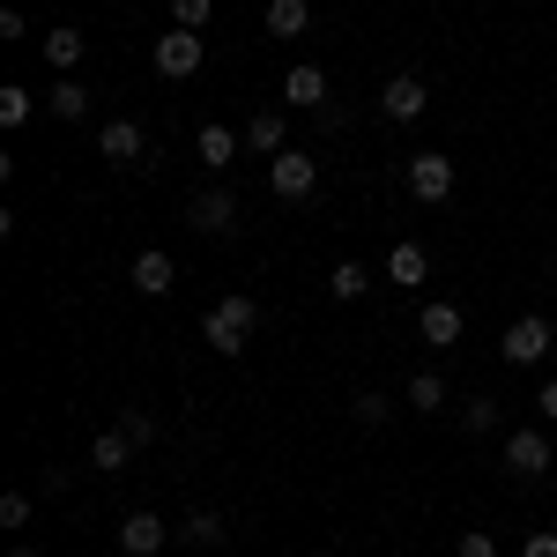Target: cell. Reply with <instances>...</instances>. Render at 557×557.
Returning <instances> with one entry per match:
<instances>
[{
  "label": "cell",
  "mask_w": 557,
  "mask_h": 557,
  "mask_svg": "<svg viewBox=\"0 0 557 557\" xmlns=\"http://www.w3.org/2000/svg\"><path fill=\"white\" fill-rule=\"evenodd\" d=\"M120 431H127L134 446H157V417H149L141 401H127V409H120Z\"/></svg>",
  "instance_id": "26"
},
{
  "label": "cell",
  "mask_w": 557,
  "mask_h": 557,
  "mask_svg": "<svg viewBox=\"0 0 557 557\" xmlns=\"http://www.w3.org/2000/svg\"><path fill=\"white\" fill-rule=\"evenodd\" d=\"M97 157H104V164H120V172H134V164L149 157L141 120H104V127H97Z\"/></svg>",
  "instance_id": "9"
},
{
  "label": "cell",
  "mask_w": 557,
  "mask_h": 557,
  "mask_svg": "<svg viewBox=\"0 0 557 557\" xmlns=\"http://www.w3.org/2000/svg\"><path fill=\"white\" fill-rule=\"evenodd\" d=\"M268 186H275V201H312L320 194V164L305 149H283V157H268Z\"/></svg>",
  "instance_id": "5"
},
{
  "label": "cell",
  "mask_w": 557,
  "mask_h": 557,
  "mask_svg": "<svg viewBox=\"0 0 557 557\" xmlns=\"http://www.w3.org/2000/svg\"><path fill=\"white\" fill-rule=\"evenodd\" d=\"M283 104H305V112H320V104H327V75H320L312 60H298V67L283 75Z\"/></svg>",
  "instance_id": "16"
},
{
  "label": "cell",
  "mask_w": 557,
  "mask_h": 557,
  "mask_svg": "<svg viewBox=\"0 0 557 557\" xmlns=\"http://www.w3.org/2000/svg\"><path fill=\"white\" fill-rule=\"evenodd\" d=\"M520 557H557V535H550V528H543V535H528V543H520Z\"/></svg>",
  "instance_id": "31"
},
{
  "label": "cell",
  "mask_w": 557,
  "mask_h": 557,
  "mask_svg": "<svg viewBox=\"0 0 557 557\" xmlns=\"http://www.w3.org/2000/svg\"><path fill=\"white\" fill-rule=\"evenodd\" d=\"M253 327H260V305L238 298V290H231V298H215L209 312H201V335H209L215 357H238V349L253 343Z\"/></svg>",
  "instance_id": "1"
},
{
  "label": "cell",
  "mask_w": 557,
  "mask_h": 557,
  "mask_svg": "<svg viewBox=\"0 0 557 557\" xmlns=\"http://www.w3.org/2000/svg\"><path fill=\"white\" fill-rule=\"evenodd\" d=\"M401 401H409L417 417H438V409H446V380H438V372H417V380L401 386Z\"/></svg>",
  "instance_id": "22"
},
{
  "label": "cell",
  "mask_w": 557,
  "mask_h": 557,
  "mask_svg": "<svg viewBox=\"0 0 557 557\" xmlns=\"http://www.w3.org/2000/svg\"><path fill=\"white\" fill-rule=\"evenodd\" d=\"M431 275V253L417 246V238H394V253H386V283H401V290H424Z\"/></svg>",
  "instance_id": "13"
},
{
  "label": "cell",
  "mask_w": 557,
  "mask_h": 557,
  "mask_svg": "<svg viewBox=\"0 0 557 557\" xmlns=\"http://www.w3.org/2000/svg\"><path fill=\"white\" fill-rule=\"evenodd\" d=\"M0 528H8V535L30 528V491H8V498H0Z\"/></svg>",
  "instance_id": "29"
},
{
  "label": "cell",
  "mask_w": 557,
  "mask_h": 557,
  "mask_svg": "<svg viewBox=\"0 0 557 557\" xmlns=\"http://www.w3.org/2000/svg\"><path fill=\"white\" fill-rule=\"evenodd\" d=\"M201 60H209L201 30H164V38L149 45V67H157L164 83H186V75H201Z\"/></svg>",
  "instance_id": "2"
},
{
  "label": "cell",
  "mask_w": 557,
  "mask_h": 557,
  "mask_svg": "<svg viewBox=\"0 0 557 557\" xmlns=\"http://www.w3.org/2000/svg\"><path fill=\"white\" fill-rule=\"evenodd\" d=\"M461 327H469V312H461V305H446V298H431L424 312H417V335H424L431 349H454V343H461Z\"/></svg>",
  "instance_id": "12"
},
{
  "label": "cell",
  "mask_w": 557,
  "mask_h": 557,
  "mask_svg": "<svg viewBox=\"0 0 557 557\" xmlns=\"http://www.w3.org/2000/svg\"><path fill=\"white\" fill-rule=\"evenodd\" d=\"M498 357H506L513 372H528V364H543V357H550V320H543V312H520L513 327L498 335Z\"/></svg>",
  "instance_id": "4"
},
{
  "label": "cell",
  "mask_w": 557,
  "mask_h": 557,
  "mask_svg": "<svg viewBox=\"0 0 557 557\" xmlns=\"http://www.w3.org/2000/svg\"><path fill=\"white\" fill-rule=\"evenodd\" d=\"M172 535H178V520H164V513H127L120 520V550L127 557H164Z\"/></svg>",
  "instance_id": "10"
},
{
  "label": "cell",
  "mask_w": 557,
  "mask_h": 557,
  "mask_svg": "<svg viewBox=\"0 0 557 557\" xmlns=\"http://www.w3.org/2000/svg\"><path fill=\"white\" fill-rule=\"evenodd\" d=\"M134 454H141V446H134V438H127L120 424H112V431H97V438H89V469H97V475H120V469L134 461Z\"/></svg>",
  "instance_id": "15"
},
{
  "label": "cell",
  "mask_w": 557,
  "mask_h": 557,
  "mask_svg": "<svg viewBox=\"0 0 557 557\" xmlns=\"http://www.w3.org/2000/svg\"><path fill=\"white\" fill-rule=\"evenodd\" d=\"M312 30V0H268V38H305Z\"/></svg>",
  "instance_id": "17"
},
{
  "label": "cell",
  "mask_w": 557,
  "mask_h": 557,
  "mask_svg": "<svg viewBox=\"0 0 557 557\" xmlns=\"http://www.w3.org/2000/svg\"><path fill=\"white\" fill-rule=\"evenodd\" d=\"M30 112H38V97H30L23 83H8V89H0V127H23Z\"/></svg>",
  "instance_id": "24"
},
{
  "label": "cell",
  "mask_w": 557,
  "mask_h": 557,
  "mask_svg": "<svg viewBox=\"0 0 557 557\" xmlns=\"http://www.w3.org/2000/svg\"><path fill=\"white\" fill-rule=\"evenodd\" d=\"M246 149H260V157H283V149H290V141H283V112H275V104L246 120Z\"/></svg>",
  "instance_id": "19"
},
{
  "label": "cell",
  "mask_w": 557,
  "mask_h": 557,
  "mask_svg": "<svg viewBox=\"0 0 557 557\" xmlns=\"http://www.w3.org/2000/svg\"><path fill=\"white\" fill-rule=\"evenodd\" d=\"M461 431H498V401L491 394H469L461 401Z\"/></svg>",
  "instance_id": "25"
},
{
  "label": "cell",
  "mask_w": 557,
  "mask_h": 557,
  "mask_svg": "<svg viewBox=\"0 0 557 557\" xmlns=\"http://www.w3.org/2000/svg\"><path fill=\"white\" fill-rule=\"evenodd\" d=\"M215 15V0H172V30H201Z\"/></svg>",
  "instance_id": "28"
},
{
  "label": "cell",
  "mask_w": 557,
  "mask_h": 557,
  "mask_svg": "<svg viewBox=\"0 0 557 557\" xmlns=\"http://www.w3.org/2000/svg\"><path fill=\"white\" fill-rule=\"evenodd\" d=\"M45 112H52V120H89V89L75 83V75L52 83V89H45Z\"/></svg>",
  "instance_id": "21"
},
{
  "label": "cell",
  "mask_w": 557,
  "mask_h": 557,
  "mask_svg": "<svg viewBox=\"0 0 557 557\" xmlns=\"http://www.w3.org/2000/svg\"><path fill=\"white\" fill-rule=\"evenodd\" d=\"M535 409H543V417L557 424V380H543V394H535Z\"/></svg>",
  "instance_id": "32"
},
{
  "label": "cell",
  "mask_w": 557,
  "mask_h": 557,
  "mask_svg": "<svg viewBox=\"0 0 557 557\" xmlns=\"http://www.w3.org/2000/svg\"><path fill=\"white\" fill-rule=\"evenodd\" d=\"M506 475H520V483H543V475H550V438L535 424L506 431Z\"/></svg>",
  "instance_id": "6"
},
{
  "label": "cell",
  "mask_w": 557,
  "mask_h": 557,
  "mask_svg": "<svg viewBox=\"0 0 557 557\" xmlns=\"http://www.w3.org/2000/svg\"><path fill=\"white\" fill-rule=\"evenodd\" d=\"M454 557H498V543H491V535H483V528H469V535H461V543H454Z\"/></svg>",
  "instance_id": "30"
},
{
  "label": "cell",
  "mask_w": 557,
  "mask_h": 557,
  "mask_svg": "<svg viewBox=\"0 0 557 557\" xmlns=\"http://www.w3.org/2000/svg\"><path fill=\"white\" fill-rule=\"evenodd\" d=\"M186 223H194L201 238H238V194H231V178H223V186H201V194L186 201Z\"/></svg>",
  "instance_id": "3"
},
{
  "label": "cell",
  "mask_w": 557,
  "mask_h": 557,
  "mask_svg": "<svg viewBox=\"0 0 557 557\" xmlns=\"http://www.w3.org/2000/svg\"><path fill=\"white\" fill-rule=\"evenodd\" d=\"M194 149H201V164H209V172H231V164H238V149H246V134H231L223 120H209V127L194 134Z\"/></svg>",
  "instance_id": "14"
},
{
  "label": "cell",
  "mask_w": 557,
  "mask_h": 557,
  "mask_svg": "<svg viewBox=\"0 0 557 557\" xmlns=\"http://www.w3.org/2000/svg\"><path fill=\"white\" fill-rule=\"evenodd\" d=\"M401 186L424 201V209H438L446 194H454V157H438V149H424V157H409V172H401Z\"/></svg>",
  "instance_id": "7"
},
{
  "label": "cell",
  "mask_w": 557,
  "mask_h": 557,
  "mask_svg": "<svg viewBox=\"0 0 557 557\" xmlns=\"http://www.w3.org/2000/svg\"><path fill=\"white\" fill-rule=\"evenodd\" d=\"M327 290H335V298H343V305H357V298H364V290H372V268H364V260H343V268L327 275Z\"/></svg>",
  "instance_id": "23"
},
{
  "label": "cell",
  "mask_w": 557,
  "mask_h": 557,
  "mask_svg": "<svg viewBox=\"0 0 557 557\" xmlns=\"http://www.w3.org/2000/svg\"><path fill=\"white\" fill-rule=\"evenodd\" d=\"M15 557H38V550H15Z\"/></svg>",
  "instance_id": "33"
},
{
  "label": "cell",
  "mask_w": 557,
  "mask_h": 557,
  "mask_svg": "<svg viewBox=\"0 0 557 557\" xmlns=\"http://www.w3.org/2000/svg\"><path fill=\"white\" fill-rule=\"evenodd\" d=\"M83 30H75V23H52V30H45V60H52V67H60V75H67V67H83Z\"/></svg>",
  "instance_id": "18"
},
{
  "label": "cell",
  "mask_w": 557,
  "mask_h": 557,
  "mask_svg": "<svg viewBox=\"0 0 557 557\" xmlns=\"http://www.w3.org/2000/svg\"><path fill=\"white\" fill-rule=\"evenodd\" d=\"M127 283H134V290H141V298H172V283H178V260H172V253H157V246H149V253H134Z\"/></svg>",
  "instance_id": "11"
},
{
  "label": "cell",
  "mask_w": 557,
  "mask_h": 557,
  "mask_svg": "<svg viewBox=\"0 0 557 557\" xmlns=\"http://www.w3.org/2000/svg\"><path fill=\"white\" fill-rule=\"evenodd\" d=\"M349 417H357L364 431H380L386 417H394V401H386V394H357V401H349Z\"/></svg>",
  "instance_id": "27"
},
{
  "label": "cell",
  "mask_w": 557,
  "mask_h": 557,
  "mask_svg": "<svg viewBox=\"0 0 557 557\" xmlns=\"http://www.w3.org/2000/svg\"><path fill=\"white\" fill-rule=\"evenodd\" d=\"M380 112L394 120V127H417L431 112V89H424V75H386V89H380Z\"/></svg>",
  "instance_id": "8"
},
{
  "label": "cell",
  "mask_w": 557,
  "mask_h": 557,
  "mask_svg": "<svg viewBox=\"0 0 557 557\" xmlns=\"http://www.w3.org/2000/svg\"><path fill=\"white\" fill-rule=\"evenodd\" d=\"M178 535H186L194 550H223V535H231V520L201 506V513H186V520H178Z\"/></svg>",
  "instance_id": "20"
}]
</instances>
